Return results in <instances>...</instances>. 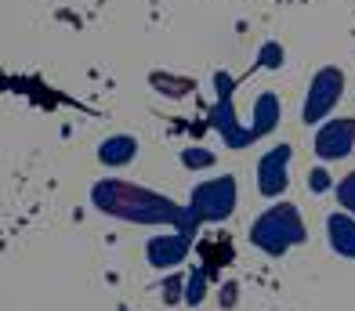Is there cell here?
Segmentation results:
<instances>
[{"label":"cell","mask_w":355,"mask_h":311,"mask_svg":"<svg viewBox=\"0 0 355 311\" xmlns=\"http://www.w3.org/2000/svg\"><path fill=\"white\" fill-rule=\"evenodd\" d=\"M91 203L102 210V214H112L120 221L131 224H174L178 232L192 236L200 224L196 206H178L167 195H156L149 188L127 185V181H98L91 188Z\"/></svg>","instance_id":"obj_1"},{"label":"cell","mask_w":355,"mask_h":311,"mask_svg":"<svg viewBox=\"0 0 355 311\" xmlns=\"http://www.w3.org/2000/svg\"><path fill=\"white\" fill-rule=\"evenodd\" d=\"M304 236H309L304 232V221L297 214V206H290V203H279V206L265 210L250 228V242L257 250L272 254V257H283L290 247L304 242Z\"/></svg>","instance_id":"obj_2"},{"label":"cell","mask_w":355,"mask_h":311,"mask_svg":"<svg viewBox=\"0 0 355 311\" xmlns=\"http://www.w3.org/2000/svg\"><path fill=\"white\" fill-rule=\"evenodd\" d=\"M192 206H196L200 221H225L236 210V177L221 174L218 181H203L192 192Z\"/></svg>","instance_id":"obj_3"},{"label":"cell","mask_w":355,"mask_h":311,"mask_svg":"<svg viewBox=\"0 0 355 311\" xmlns=\"http://www.w3.org/2000/svg\"><path fill=\"white\" fill-rule=\"evenodd\" d=\"M345 91V73L327 65V69H319L312 76V87H309V98H304V109H301V120L304 123H319L327 112L334 109V102L341 98Z\"/></svg>","instance_id":"obj_4"},{"label":"cell","mask_w":355,"mask_h":311,"mask_svg":"<svg viewBox=\"0 0 355 311\" xmlns=\"http://www.w3.org/2000/svg\"><path fill=\"white\" fill-rule=\"evenodd\" d=\"M355 145V120H330L315 134V156L319 159H345Z\"/></svg>","instance_id":"obj_5"},{"label":"cell","mask_w":355,"mask_h":311,"mask_svg":"<svg viewBox=\"0 0 355 311\" xmlns=\"http://www.w3.org/2000/svg\"><path fill=\"white\" fill-rule=\"evenodd\" d=\"M286 163H290V145H276L272 152L261 156L257 181H261V192L265 195H279L286 188Z\"/></svg>","instance_id":"obj_6"},{"label":"cell","mask_w":355,"mask_h":311,"mask_svg":"<svg viewBox=\"0 0 355 311\" xmlns=\"http://www.w3.org/2000/svg\"><path fill=\"white\" fill-rule=\"evenodd\" d=\"M189 239L185 232H174V236H159L149 242V250H145V257H149V265L153 268H174V265H182L185 254H189Z\"/></svg>","instance_id":"obj_7"},{"label":"cell","mask_w":355,"mask_h":311,"mask_svg":"<svg viewBox=\"0 0 355 311\" xmlns=\"http://www.w3.org/2000/svg\"><path fill=\"white\" fill-rule=\"evenodd\" d=\"M327 239H330V250L355 260V221L348 214H330L327 217Z\"/></svg>","instance_id":"obj_8"},{"label":"cell","mask_w":355,"mask_h":311,"mask_svg":"<svg viewBox=\"0 0 355 311\" xmlns=\"http://www.w3.org/2000/svg\"><path fill=\"white\" fill-rule=\"evenodd\" d=\"M135 152H138V141H135V138H127V134H120V138L102 141L98 159L109 163V167H123V163H131V159H135Z\"/></svg>","instance_id":"obj_9"},{"label":"cell","mask_w":355,"mask_h":311,"mask_svg":"<svg viewBox=\"0 0 355 311\" xmlns=\"http://www.w3.org/2000/svg\"><path fill=\"white\" fill-rule=\"evenodd\" d=\"M337 199H341V206H348L355 214V174H348L341 185H337Z\"/></svg>","instance_id":"obj_10"},{"label":"cell","mask_w":355,"mask_h":311,"mask_svg":"<svg viewBox=\"0 0 355 311\" xmlns=\"http://www.w3.org/2000/svg\"><path fill=\"white\" fill-rule=\"evenodd\" d=\"M182 159H185V167H211V152H203V149H192Z\"/></svg>","instance_id":"obj_11"},{"label":"cell","mask_w":355,"mask_h":311,"mask_svg":"<svg viewBox=\"0 0 355 311\" xmlns=\"http://www.w3.org/2000/svg\"><path fill=\"white\" fill-rule=\"evenodd\" d=\"M312 181H315V185H312L315 192H322V188H327V177H322V174H312Z\"/></svg>","instance_id":"obj_12"}]
</instances>
